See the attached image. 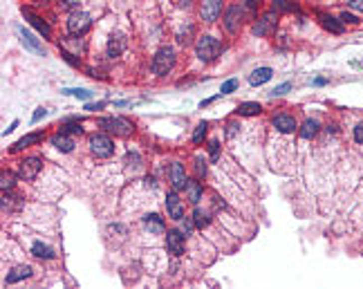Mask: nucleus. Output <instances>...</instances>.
<instances>
[{
    "label": "nucleus",
    "instance_id": "nucleus-43",
    "mask_svg": "<svg viewBox=\"0 0 363 289\" xmlns=\"http://www.w3.org/2000/svg\"><path fill=\"white\" fill-rule=\"evenodd\" d=\"M246 2V7H249V9H258L260 7V0H244Z\"/></svg>",
    "mask_w": 363,
    "mask_h": 289
},
{
    "label": "nucleus",
    "instance_id": "nucleus-15",
    "mask_svg": "<svg viewBox=\"0 0 363 289\" xmlns=\"http://www.w3.org/2000/svg\"><path fill=\"white\" fill-rule=\"evenodd\" d=\"M170 182H173V189L179 191L186 186V173H184V166L182 164L175 162L173 166H170Z\"/></svg>",
    "mask_w": 363,
    "mask_h": 289
},
{
    "label": "nucleus",
    "instance_id": "nucleus-41",
    "mask_svg": "<svg viewBox=\"0 0 363 289\" xmlns=\"http://www.w3.org/2000/svg\"><path fill=\"white\" fill-rule=\"evenodd\" d=\"M45 114H47V110H45V108H38V110L34 112V117H31V121H34V123H36V121H40V119H43Z\"/></svg>",
    "mask_w": 363,
    "mask_h": 289
},
{
    "label": "nucleus",
    "instance_id": "nucleus-21",
    "mask_svg": "<svg viewBox=\"0 0 363 289\" xmlns=\"http://www.w3.org/2000/svg\"><path fill=\"white\" fill-rule=\"evenodd\" d=\"M22 16H25V18L31 23V27H36L40 34H43V36H49V25L45 23V20L40 18V16L31 14V11H27V9H22Z\"/></svg>",
    "mask_w": 363,
    "mask_h": 289
},
{
    "label": "nucleus",
    "instance_id": "nucleus-14",
    "mask_svg": "<svg viewBox=\"0 0 363 289\" xmlns=\"http://www.w3.org/2000/svg\"><path fill=\"white\" fill-rule=\"evenodd\" d=\"M143 226H146L150 233H164V231H166L164 217H159L157 213H148V215L143 217Z\"/></svg>",
    "mask_w": 363,
    "mask_h": 289
},
{
    "label": "nucleus",
    "instance_id": "nucleus-16",
    "mask_svg": "<svg viewBox=\"0 0 363 289\" xmlns=\"http://www.w3.org/2000/svg\"><path fill=\"white\" fill-rule=\"evenodd\" d=\"M52 146L56 150H61V153H72V148H74V141H72V137L67 135V132H58V135L52 137Z\"/></svg>",
    "mask_w": 363,
    "mask_h": 289
},
{
    "label": "nucleus",
    "instance_id": "nucleus-13",
    "mask_svg": "<svg viewBox=\"0 0 363 289\" xmlns=\"http://www.w3.org/2000/svg\"><path fill=\"white\" fill-rule=\"evenodd\" d=\"M273 128L282 135H289V132L296 130V119L289 117V114H276L273 117Z\"/></svg>",
    "mask_w": 363,
    "mask_h": 289
},
{
    "label": "nucleus",
    "instance_id": "nucleus-6",
    "mask_svg": "<svg viewBox=\"0 0 363 289\" xmlns=\"http://www.w3.org/2000/svg\"><path fill=\"white\" fill-rule=\"evenodd\" d=\"M276 25H278V14H276V11H267V14H264L260 20H255L253 34H255V36H269V34L276 29Z\"/></svg>",
    "mask_w": 363,
    "mask_h": 289
},
{
    "label": "nucleus",
    "instance_id": "nucleus-46",
    "mask_svg": "<svg viewBox=\"0 0 363 289\" xmlns=\"http://www.w3.org/2000/svg\"><path fill=\"white\" fill-rule=\"evenodd\" d=\"M103 103H97V105H85V110H101Z\"/></svg>",
    "mask_w": 363,
    "mask_h": 289
},
{
    "label": "nucleus",
    "instance_id": "nucleus-5",
    "mask_svg": "<svg viewBox=\"0 0 363 289\" xmlns=\"http://www.w3.org/2000/svg\"><path fill=\"white\" fill-rule=\"evenodd\" d=\"M88 27H90V16L85 14V11L74 9L70 16H67V29H70V34L81 36V34L88 32Z\"/></svg>",
    "mask_w": 363,
    "mask_h": 289
},
{
    "label": "nucleus",
    "instance_id": "nucleus-10",
    "mask_svg": "<svg viewBox=\"0 0 363 289\" xmlns=\"http://www.w3.org/2000/svg\"><path fill=\"white\" fill-rule=\"evenodd\" d=\"M18 36H20L22 45H25L29 52H34V54H38V56H45V50H43V45H40V43H38V38H36L31 32H27L25 27H18Z\"/></svg>",
    "mask_w": 363,
    "mask_h": 289
},
{
    "label": "nucleus",
    "instance_id": "nucleus-17",
    "mask_svg": "<svg viewBox=\"0 0 363 289\" xmlns=\"http://www.w3.org/2000/svg\"><path fill=\"white\" fill-rule=\"evenodd\" d=\"M318 20H321V25L327 29V32L343 34V20H336L334 16H330V14H318Z\"/></svg>",
    "mask_w": 363,
    "mask_h": 289
},
{
    "label": "nucleus",
    "instance_id": "nucleus-39",
    "mask_svg": "<svg viewBox=\"0 0 363 289\" xmlns=\"http://www.w3.org/2000/svg\"><path fill=\"white\" fill-rule=\"evenodd\" d=\"M13 186L11 182V175H7V173H2V191H9Z\"/></svg>",
    "mask_w": 363,
    "mask_h": 289
},
{
    "label": "nucleus",
    "instance_id": "nucleus-35",
    "mask_svg": "<svg viewBox=\"0 0 363 289\" xmlns=\"http://www.w3.org/2000/svg\"><path fill=\"white\" fill-rule=\"evenodd\" d=\"M63 47H72L74 52H81L83 50V41H70V38H63Z\"/></svg>",
    "mask_w": 363,
    "mask_h": 289
},
{
    "label": "nucleus",
    "instance_id": "nucleus-7",
    "mask_svg": "<svg viewBox=\"0 0 363 289\" xmlns=\"http://www.w3.org/2000/svg\"><path fill=\"white\" fill-rule=\"evenodd\" d=\"M40 168H43V162H40L38 157H27L18 164V175H20L22 180H36Z\"/></svg>",
    "mask_w": 363,
    "mask_h": 289
},
{
    "label": "nucleus",
    "instance_id": "nucleus-29",
    "mask_svg": "<svg viewBox=\"0 0 363 289\" xmlns=\"http://www.w3.org/2000/svg\"><path fill=\"white\" fill-rule=\"evenodd\" d=\"M206 130H209V123H206V121H202V123H197V128H195V132H193V144H202V139H204V135H206Z\"/></svg>",
    "mask_w": 363,
    "mask_h": 289
},
{
    "label": "nucleus",
    "instance_id": "nucleus-44",
    "mask_svg": "<svg viewBox=\"0 0 363 289\" xmlns=\"http://www.w3.org/2000/svg\"><path fill=\"white\" fill-rule=\"evenodd\" d=\"M16 126H18V121H11V126H9V128H4V132H2V135H9V132H13V128H16Z\"/></svg>",
    "mask_w": 363,
    "mask_h": 289
},
{
    "label": "nucleus",
    "instance_id": "nucleus-20",
    "mask_svg": "<svg viewBox=\"0 0 363 289\" xmlns=\"http://www.w3.org/2000/svg\"><path fill=\"white\" fill-rule=\"evenodd\" d=\"M125 47V38L121 34H112L108 41V56H119Z\"/></svg>",
    "mask_w": 363,
    "mask_h": 289
},
{
    "label": "nucleus",
    "instance_id": "nucleus-37",
    "mask_svg": "<svg viewBox=\"0 0 363 289\" xmlns=\"http://www.w3.org/2000/svg\"><path fill=\"white\" fill-rule=\"evenodd\" d=\"M179 222H182V220H179ZM193 226H195V222H193V220H186V222H182V229H179V231H182L184 235H191Z\"/></svg>",
    "mask_w": 363,
    "mask_h": 289
},
{
    "label": "nucleus",
    "instance_id": "nucleus-33",
    "mask_svg": "<svg viewBox=\"0 0 363 289\" xmlns=\"http://www.w3.org/2000/svg\"><path fill=\"white\" fill-rule=\"evenodd\" d=\"M291 90V83H282V86H276L271 92H269V96H282L287 95V92Z\"/></svg>",
    "mask_w": 363,
    "mask_h": 289
},
{
    "label": "nucleus",
    "instance_id": "nucleus-30",
    "mask_svg": "<svg viewBox=\"0 0 363 289\" xmlns=\"http://www.w3.org/2000/svg\"><path fill=\"white\" fill-rule=\"evenodd\" d=\"M61 132H67V135H81L83 132V128H81V121H65V126H63Z\"/></svg>",
    "mask_w": 363,
    "mask_h": 289
},
{
    "label": "nucleus",
    "instance_id": "nucleus-1",
    "mask_svg": "<svg viewBox=\"0 0 363 289\" xmlns=\"http://www.w3.org/2000/svg\"><path fill=\"white\" fill-rule=\"evenodd\" d=\"M220 50H222V45H220V41L213 36H202L200 41L195 43V54H197V59L204 61V63H211V61L218 59Z\"/></svg>",
    "mask_w": 363,
    "mask_h": 289
},
{
    "label": "nucleus",
    "instance_id": "nucleus-24",
    "mask_svg": "<svg viewBox=\"0 0 363 289\" xmlns=\"http://www.w3.org/2000/svg\"><path fill=\"white\" fill-rule=\"evenodd\" d=\"M184 189H186L188 199H191L193 204H197L202 199V193H204V191H202V184L197 180H186V186H184Z\"/></svg>",
    "mask_w": 363,
    "mask_h": 289
},
{
    "label": "nucleus",
    "instance_id": "nucleus-19",
    "mask_svg": "<svg viewBox=\"0 0 363 289\" xmlns=\"http://www.w3.org/2000/svg\"><path fill=\"white\" fill-rule=\"evenodd\" d=\"M29 276H31V267H29V265H20V267H16L13 271H9V274H7V280H4V283H7V285H13V283H18V280L29 278Z\"/></svg>",
    "mask_w": 363,
    "mask_h": 289
},
{
    "label": "nucleus",
    "instance_id": "nucleus-4",
    "mask_svg": "<svg viewBox=\"0 0 363 289\" xmlns=\"http://www.w3.org/2000/svg\"><path fill=\"white\" fill-rule=\"evenodd\" d=\"M90 150H92V155H97V157H110L112 153H115V144H112L110 137L106 135H92L90 137Z\"/></svg>",
    "mask_w": 363,
    "mask_h": 289
},
{
    "label": "nucleus",
    "instance_id": "nucleus-18",
    "mask_svg": "<svg viewBox=\"0 0 363 289\" xmlns=\"http://www.w3.org/2000/svg\"><path fill=\"white\" fill-rule=\"evenodd\" d=\"M38 141H43V135H40V132H29V135L20 137V139L11 146V153H18V150L27 148V146H31V144H38Z\"/></svg>",
    "mask_w": 363,
    "mask_h": 289
},
{
    "label": "nucleus",
    "instance_id": "nucleus-11",
    "mask_svg": "<svg viewBox=\"0 0 363 289\" xmlns=\"http://www.w3.org/2000/svg\"><path fill=\"white\" fill-rule=\"evenodd\" d=\"M242 18H244V11H242V7H231V9L227 11V16H224V27L229 29V32H238V29L242 27Z\"/></svg>",
    "mask_w": 363,
    "mask_h": 289
},
{
    "label": "nucleus",
    "instance_id": "nucleus-32",
    "mask_svg": "<svg viewBox=\"0 0 363 289\" xmlns=\"http://www.w3.org/2000/svg\"><path fill=\"white\" fill-rule=\"evenodd\" d=\"M63 95H70V96H76V99H90L92 96V92H88V90H63Z\"/></svg>",
    "mask_w": 363,
    "mask_h": 289
},
{
    "label": "nucleus",
    "instance_id": "nucleus-34",
    "mask_svg": "<svg viewBox=\"0 0 363 289\" xmlns=\"http://www.w3.org/2000/svg\"><path fill=\"white\" fill-rule=\"evenodd\" d=\"M195 173H197V177H204L206 175V162H204V157H195Z\"/></svg>",
    "mask_w": 363,
    "mask_h": 289
},
{
    "label": "nucleus",
    "instance_id": "nucleus-28",
    "mask_svg": "<svg viewBox=\"0 0 363 289\" xmlns=\"http://www.w3.org/2000/svg\"><path fill=\"white\" fill-rule=\"evenodd\" d=\"M193 222H195L197 229H204V226H209L211 217H209V213H206V211H202V208H195V211H193Z\"/></svg>",
    "mask_w": 363,
    "mask_h": 289
},
{
    "label": "nucleus",
    "instance_id": "nucleus-3",
    "mask_svg": "<svg viewBox=\"0 0 363 289\" xmlns=\"http://www.w3.org/2000/svg\"><path fill=\"white\" fill-rule=\"evenodd\" d=\"M99 126H101L103 130L112 132L115 137H130L132 135V123L121 119V117H106L99 121Z\"/></svg>",
    "mask_w": 363,
    "mask_h": 289
},
{
    "label": "nucleus",
    "instance_id": "nucleus-47",
    "mask_svg": "<svg viewBox=\"0 0 363 289\" xmlns=\"http://www.w3.org/2000/svg\"><path fill=\"white\" fill-rule=\"evenodd\" d=\"M361 65H363V61H361Z\"/></svg>",
    "mask_w": 363,
    "mask_h": 289
},
{
    "label": "nucleus",
    "instance_id": "nucleus-12",
    "mask_svg": "<svg viewBox=\"0 0 363 289\" xmlns=\"http://www.w3.org/2000/svg\"><path fill=\"white\" fill-rule=\"evenodd\" d=\"M166 208H168V217H173V220H182L184 217V206H182V199L177 197V193H168V197H166Z\"/></svg>",
    "mask_w": 363,
    "mask_h": 289
},
{
    "label": "nucleus",
    "instance_id": "nucleus-45",
    "mask_svg": "<svg viewBox=\"0 0 363 289\" xmlns=\"http://www.w3.org/2000/svg\"><path fill=\"white\" fill-rule=\"evenodd\" d=\"M325 83H327V79H323V77L314 79V86H325Z\"/></svg>",
    "mask_w": 363,
    "mask_h": 289
},
{
    "label": "nucleus",
    "instance_id": "nucleus-38",
    "mask_svg": "<svg viewBox=\"0 0 363 289\" xmlns=\"http://www.w3.org/2000/svg\"><path fill=\"white\" fill-rule=\"evenodd\" d=\"M354 141H357V144H363V123H359V126L354 128Z\"/></svg>",
    "mask_w": 363,
    "mask_h": 289
},
{
    "label": "nucleus",
    "instance_id": "nucleus-42",
    "mask_svg": "<svg viewBox=\"0 0 363 289\" xmlns=\"http://www.w3.org/2000/svg\"><path fill=\"white\" fill-rule=\"evenodd\" d=\"M352 9H357V11H363V0H350L348 2Z\"/></svg>",
    "mask_w": 363,
    "mask_h": 289
},
{
    "label": "nucleus",
    "instance_id": "nucleus-27",
    "mask_svg": "<svg viewBox=\"0 0 363 289\" xmlns=\"http://www.w3.org/2000/svg\"><path fill=\"white\" fill-rule=\"evenodd\" d=\"M271 11H276V14H285V11H298V5H296V2H289V0H273Z\"/></svg>",
    "mask_w": 363,
    "mask_h": 289
},
{
    "label": "nucleus",
    "instance_id": "nucleus-26",
    "mask_svg": "<svg viewBox=\"0 0 363 289\" xmlns=\"http://www.w3.org/2000/svg\"><path fill=\"white\" fill-rule=\"evenodd\" d=\"M318 121L316 119H307V121L303 123V128H300V137L303 139H312V137H316V132H318Z\"/></svg>",
    "mask_w": 363,
    "mask_h": 289
},
{
    "label": "nucleus",
    "instance_id": "nucleus-23",
    "mask_svg": "<svg viewBox=\"0 0 363 289\" xmlns=\"http://www.w3.org/2000/svg\"><path fill=\"white\" fill-rule=\"evenodd\" d=\"M236 112L240 114V117H255V114L262 112V105L255 103V101H244V103L238 105Z\"/></svg>",
    "mask_w": 363,
    "mask_h": 289
},
{
    "label": "nucleus",
    "instance_id": "nucleus-25",
    "mask_svg": "<svg viewBox=\"0 0 363 289\" xmlns=\"http://www.w3.org/2000/svg\"><path fill=\"white\" fill-rule=\"evenodd\" d=\"M31 256L43 258V260H52V258H54V251L47 247V244H43V242H34V244H31Z\"/></svg>",
    "mask_w": 363,
    "mask_h": 289
},
{
    "label": "nucleus",
    "instance_id": "nucleus-8",
    "mask_svg": "<svg viewBox=\"0 0 363 289\" xmlns=\"http://www.w3.org/2000/svg\"><path fill=\"white\" fill-rule=\"evenodd\" d=\"M220 14H222V2H220V0H204V2H202V9H200L202 20L215 23V20L220 18Z\"/></svg>",
    "mask_w": 363,
    "mask_h": 289
},
{
    "label": "nucleus",
    "instance_id": "nucleus-31",
    "mask_svg": "<svg viewBox=\"0 0 363 289\" xmlns=\"http://www.w3.org/2000/svg\"><path fill=\"white\" fill-rule=\"evenodd\" d=\"M236 88H238V79H229V81L222 83V88H220V95H231Z\"/></svg>",
    "mask_w": 363,
    "mask_h": 289
},
{
    "label": "nucleus",
    "instance_id": "nucleus-9",
    "mask_svg": "<svg viewBox=\"0 0 363 289\" xmlns=\"http://www.w3.org/2000/svg\"><path fill=\"white\" fill-rule=\"evenodd\" d=\"M184 238L186 235L182 233V231L173 229L166 233V249H168V253H173V256H182L184 253Z\"/></svg>",
    "mask_w": 363,
    "mask_h": 289
},
{
    "label": "nucleus",
    "instance_id": "nucleus-2",
    "mask_svg": "<svg viewBox=\"0 0 363 289\" xmlns=\"http://www.w3.org/2000/svg\"><path fill=\"white\" fill-rule=\"evenodd\" d=\"M173 65H175L173 47H161V50L155 54V59H152V72H155L157 77H164V74H168L170 70H173Z\"/></svg>",
    "mask_w": 363,
    "mask_h": 289
},
{
    "label": "nucleus",
    "instance_id": "nucleus-36",
    "mask_svg": "<svg viewBox=\"0 0 363 289\" xmlns=\"http://www.w3.org/2000/svg\"><path fill=\"white\" fill-rule=\"evenodd\" d=\"M209 150H211V159H213V162H218V157H220V144H218V141H211Z\"/></svg>",
    "mask_w": 363,
    "mask_h": 289
},
{
    "label": "nucleus",
    "instance_id": "nucleus-22",
    "mask_svg": "<svg viewBox=\"0 0 363 289\" xmlns=\"http://www.w3.org/2000/svg\"><path fill=\"white\" fill-rule=\"evenodd\" d=\"M271 77H273L271 68H258V70H253V72H251L249 83H251V86H262V83H267Z\"/></svg>",
    "mask_w": 363,
    "mask_h": 289
},
{
    "label": "nucleus",
    "instance_id": "nucleus-40",
    "mask_svg": "<svg viewBox=\"0 0 363 289\" xmlns=\"http://www.w3.org/2000/svg\"><path fill=\"white\" fill-rule=\"evenodd\" d=\"M341 20H343V23H359V18L357 16H352V14H348V11H343V14H341Z\"/></svg>",
    "mask_w": 363,
    "mask_h": 289
}]
</instances>
